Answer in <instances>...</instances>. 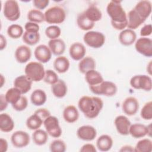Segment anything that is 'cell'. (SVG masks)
<instances>
[{
    "label": "cell",
    "mask_w": 152,
    "mask_h": 152,
    "mask_svg": "<svg viewBox=\"0 0 152 152\" xmlns=\"http://www.w3.org/2000/svg\"><path fill=\"white\" fill-rule=\"evenodd\" d=\"M121 1H111L106 7V11L111 18L112 27L118 30H123L127 27V14L121 5Z\"/></svg>",
    "instance_id": "6da1fadb"
},
{
    "label": "cell",
    "mask_w": 152,
    "mask_h": 152,
    "mask_svg": "<svg viewBox=\"0 0 152 152\" xmlns=\"http://www.w3.org/2000/svg\"><path fill=\"white\" fill-rule=\"evenodd\" d=\"M78 106L86 117L94 119L99 115L103 109V102L98 97L84 96L78 100Z\"/></svg>",
    "instance_id": "7a4b0ae2"
},
{
    "label": "cell",
    "mask_w": 152,
    "mask_h": 152,
    "mask_svg": "<svg viewBox=\"0 0 152 152\" xmlns=\"http://www.w3.org/2000/svg\"><path fill=\"white\" fill-rule=\"evenodd\" d=\"M50 115V112L45 108H40L36 110L34 113L29 116L26 121L27 127L31 130L39 129L44 121Z\"/></svg>",
    "instance_id": "3957f363"
},
{
    "label": "cell",
    "mask_w": 152,
    "mask_h": 152,
    "mask_svg": "<svg viewBox=\"0 0 152 152\" xmlns=\"http://www.w3.org/2000/svg\"><path fill=\"white\" fill-rule=\"evenodd\" d=\"M25 75L31 80L38 82L43 79L45 70L43 65L39 62L31 61L28 62L24 68Z\"/></svg>",
    "instance_id": "277c9868"
},
{
    "label": "cell",
    "mask_w": 152,
    "mask_h": 152,
    "mask_svg": "<svg viewBox=\"0 0 152 152\" xmlns=\"http://www.w3.org/2000/svg\"><path fill=\"white\" fill-rule=\"evenodd\" d=\"M44 15L45 21L49 24H61L66 18L64 9L59 6H53L48 8Z\"/></svg>",
    "instance_id": "5b68a950"
},
{
    "label": "cell",
    "mask_w": 152,
    "mask_h": 152,
    "mask_svg": "<svg viewBox=\"0 0 152 152\" xmlns=\"http://www.w3.org/2000/svg\"><path fill=\"white\" fill-rule=\"evenodd\" d=\"M90 91L97 95L111 97L115 96L118 91L116 85L110 81H103L98 85L89 86Z\"/></svg>",
    "instance_id": "8992f818"
},
{
    "label": "cell",
    "mask_w": 152,
    "mask_h": 152,
    "mask_svg": "<svg viewBox=\"0 0 152 152\" xmlns=\"http://www.w3.org/2000/svg\"><path fill=\"white\" fill-rule=\"evenodd\" d=\"M84 42L87 45L93 48H100L105 42L104 35L99 31H88L83 37Z\"/></svg>",
    "instance_id": "52a82bcc"
},
{
    "label": "cell",
    "mask_w": 152,
    "mask_h": 152,
    "mask_svg": "<svg viewBox=\"0 0 152 152\" xmlns=\"http://www.w3.org/2000/svg\"><path fill=\"white\" fill-rule=\"evenodd\" d=\"M3 13L7 20L11 21L17 20L20 17V10L17 1L14 0L6 1L4 5Z\"/></svg>",
    "instance_id": "ba28073f"
},
{
    "label": "cell",
    "mask_w": 152,
    "mask_h": 152,
    "mask_svg": "<svg viewBox=\"0 0 152 152\" xmlns=\"http://www.w3.org/2000/svg\"><path fill=\"white\" fill-rule=\"evenodd\" d=\"M131 86L138 90H143L150 91L152 88L151 78L147 75H136L130 80Z\"/></svg>",
    "instance_id": "9c48e42d"
},
{
    "label": "cell",
    "mask_w": 152,
    "mask_h": 152,
    "mask_svg": "<svg viewBox=\"0 0 152 152\" xmlns=\"http://www.w3.org/2000/svg\"><path fill=\"white\" fill-rule=\"evenodd\" d=\"M46 131L50 136L53 138H59L61 136L62 131L59 125L58 119L54 116H49L43 122Z\"/></svg>",
    "instance_id": "30bf717a"
},
{
    "label": "cell",
    "mask_w": 152,
    "mask_h": 152,
    "mask_svg": "<svg viewBox=\"0 0 152 152\" xmlns=\"http://www.w3.org/2000/svg\"><path fill=\"white\" fill-rule=\"evenodd\" d=\"M135 48L140 54L146 57L152 56V40L147 37L139 38L135 43Z\"/></svg>",
    "instance_id": "8fae6325"
},
{
    "label": "cell",
    "mask_w": 152,
    "mask_h": 152,
    "mask_svg": "<svg viewBox=\"0 0 152 152\" xmlns=\"http://www.w3.org/2000/svg\"><path fill=\"white\" fill-rule=\"evenodd\" d=\"M151 134V126L150 124L148 126L145 125L137 123L131 125L129 134L135 138H140L148 135L150 137Z\"/></svg>",
    "instance_id": "7c38bea8"
},
{
    "label": "cell",
    "mask_w": 152,
    "mask_h": 152,
    "mask_svg": "<svg viewBox=\"0 0 152 152\" xmlns=\"http://www.w3.org/2000/svg\"><path fill=\"white\" fill-rule=\"evenodd\" d=\"M12 144L16 148H23L30 143V136L28 134L23 131H17L11 137Z\"/></svg>",
    "instance_id": "4fadbf2b"
},
{
    "label": "cell",
    "mask_w": 152,
    "mask_h": 152,
    "mask_svg": "<svg viewBox=\"0 0 152 152\" xmlns=\"http://www.w3.org/2000/svg\"><path fill=\"white\" fill-rule=\"evenodd\" d=\"M122 110L126 115L133 116L137 113L139 109L138 100L132 96L126 98L122 103Z\"/></svg>",
    "instance_id": "5bb4252c"
},
{
    "label": "cell",
    "mask_w": 152,
    "mask_h": 152,
    "mask_svg": "<svg viewBox=\"0 0 152 152\" xmlns=\"http://www.w3.org/2000/svg\"><path fill=\"white\" fill-rule=\"evenodd\" d=\"M77 135L80 139L83 141H90L96 137L97 131L93 126L83 125L77 129Z\"/></svg>",
    "instance_id": "9a60e30c"
},
{
    "label": "cell",
    "mask_w": 152,
    "mask_h": 152,
    "mask_svg": "<svg viewBox=\"0 0 152 152\" xmlns=\"http://www.w3.org/2000/svg\"><path fill=\"white\" fill-rule=\"evenodd\" d=\"M114 124L118 132L122 135H129V130L131 123L129 119L124 115H119L116 117Z\"/></svg>",
    "instance_id": "2e32d148"
},
{
    "label": "cell",
    "mask_w": 152,
    "mask_h": 152,
    "mask_svg": "<svg viewBox=\"0 0 152 152\" xmlns=\"http://www.w3.org/2000/svg\"><path fill=\"white\" fill-rule=\"evenodd\" d=\"M52 53L49 46L45 45L37 46L34 52L36 59L40 63H46L49 62L51 59Z\"/></svg>",
    "instance_id": "e0dca14e"
},
{
    "label": "cell",
    "mask_w": 152,
    "mask_h": 152,
    "mask_svg": "<svg viewBox=\"0 0 152 152\" xmlns=\"http://www.w3.org/2000/svg\"><path fill=\"white\" fill-rule=\"evenodd\" d=\"M33 81L31 80L27 75H21L17 78L14 81V87L18 88L22 94H24L28 92L32 85Z\"/></svg>",
    "instance_id": "ac0fdd59"
},
{
    "label": "cell",
    "mask_w": 152,
    "mask_h": 152,
    "mask_svg": "<svg viewBox=\"0 0 152 152\" xmlns=\"http://www.w3.org/2000/svg\"><path fill=\"white\" fill-rule=\"evenodd\" d=\"M69 53L72 59L75 61H80L85 56L86 49L81 43L75 42L70 46Z\"/></svg>",
    "instance_id": "d6986e66"
},
{
    "label": "cell",
    "mask_w": 152,
    "mask_h": 152,
    "mask_svg": "<svg viewBox=\"0 0 152 152\" xmlns=\"http://www.w3.org/2000/svg\"><path fill=\"white\" fill-rule=\"evenodd\" d=\"M134 9L142 19L145 20L151 14V3L147 0L140 1L135 5Z\"/></svg>",
    "instance_id": "ffe728a7"
},
{
    "label": "cell",
    "mask_w": 152,
    "mask_h": 152,
    "mask_svg": "<svg viewBox=\"0 0 152 152\" xmlns=\"http://www.w3.org/2000/svg\"><path fill=\"white\" fill-rule=\"evenodd\" d=\"M127 21L128 28L134 30L139 27L145 20L142 19L133 8L127 14Z\"/></svg>",
    "instance_id": "44dd1931"
},
{
    "label": "cell",
    "mask_w": 152,
    "mask_h": 152,
    "mask_svg": "<svg viewBox=\"0 0 152 152\" xmlns=\"http://www.w3.org/2000/svg\"><path fill=\"white\" fill-rule=\"evenodd\" d=\"M137 34L131 29L126 28L121 31L119 34V40L124 46H130L136 41Z\"/></svg>",
    "instance_id": "7402d4cb"
},
{
    "label": "cell",
    "mask_w": 152,
    "mask_h": 152,
    "mask_svg": "<svg viewBox=\"0 0 152 152\" xmlns=\"http://www.w3.org/2000/svg\"><path fill=\"white\" fill-rule=\"evenodd\" d=\"M31 56L30 48L26 45L18 46L15 52V58L17 61L21 64H24L28 61Z\"/></svg>",
    "instance_id": "603a6c76"
},
{
    "label": "cell",
    "mask_w": 152,
    "mask_h": 152,
    "mask_svg": "<svg viewBox=\"0 0 152 152\" xmlns=\"http://www.w3.org/2000/svg\"><path fill=\"white\" fill-rule=\"evenodd\" d=\"M48 46L52 53L56 56H61L62 55L66 48L64 41L58 38L50 40L48 42Z\"/></svg>",
    "instance_id": "cb8c5ba5"
},
{
    "label": "cell",
    "mask_w": 152,
    "mask_h": 152,
    "mask_svg": "<svg viewBox=\"0 0 152 152\" xmlns=\"http://www.w3.org/2000/svg\"><path fill=\"white\" fill-rule=\"evenodd\" d=\"M63 118L68 123H74L79 118V112L77 107L74 105L66 106L63 111Z\"/></svg>",
    "instance_id": "d4e9b609"
},
{
    "label": "cell",
    "mask_w": 152,
    "mask_h": 152,
    "mask_svg": "<svg viewBox=\"0 0 152 152\" xmlns=\"http://www.w3.org/2000/svg\"><path fill=\"white\" fill-rule=\"evenodd\" d=\"M70 62L69 59L64 56H58L53 62V67L58 73L66 72L69 68Z\"/></svg>",
    "instance_id": "484cf974"
},
{
    "label": "cell",
    "mask_w": 152,
    "mask_h": 152,
    "mask_svg": "<svg viewBox=\"0 0 152 152\" xmlns=\"http://www.w3.org/2000/svg\"><path fill=\"white\" fill-rule=\"evenodd\" d=\"M14 122L12 118L7 113H2L0 115V129L4 132H10L14 128Z\"/></svg>",
    "instance_id": "4316f807"
},
{
    "label": "cell",
    "mask_w": 152,
    "mask_h": 152,
    "mask_svg": "<svg viewBox=\"0 0 152 152\" xmlns=\"http://www.w3.org/2000/svg\"><path fill=\"white\" fill-rule=\"evenodd\" d=\"M112 145L113 140L109 135H102L96 141L97 148L101 151H107L110 150Z\"/></svg>",
    "instance_id": "83f0119b"
},
{
    "label": "cell",
    "mask_w": 152,
    "mask_h": 152,
    "mask_svg": "<svg viewBox=\"0 0 152 152\" xmlns=\"http://www.w3.org/2000/svg\"><path fill=\"white\" fill-rule=\"evenodd\" d=\"M51 90L54 96L57 98H62L66 94L68 88L65 82L59 79L56 83L52 85Z\"/></svg>",
    "instance_id": "f1b7e54d"
},
{
    "label": "cell",
    "mask_w": 152,
    "mask_h": 152,
    "mask_svg": "<svg viewBox=\"0 0 152 152\" xmlns=\"http://www.w3.org/2000/svg\"><path fill=\"white\" fill-rule=\"evenodd\" d=\"M85 80L89 86L98 85L104 81L102 74L95 69L87 71L85 74Z\"/></svg>",
    "instance_id": "f546056e"
},
{
    "label": "cell",
    "mask_w": 152,
    "mask_h": 152,
    "mask_svg": "<svg viewBox=\"0 0 152 152\" xmlns=\"http://www.w3.org/2000/svg\"><path fill=\"white\" fill-rule=\"evenodd\" d=\"M47 100L46 93L42 89L34 90L31 96L30 100L32 104L36 106H40L45 103Z\"/></svg>",
    "instance_id": "4dcf8cb0"
},
{
    "label": "cell",
    "mask_w": 152,
    "mask_h": 152,
    "mask_svg": "<svg viewBox=\"0 0 152 152\" xmlns=\"http://www.w3.org/2000/svg\"><path fill=\"white\" fill-rule=\"evenodd\" d=\"M95 68L96 61L91 56L84 57L78 64L79 71L84 74L88 71L95 69Z\"/></svg>",
    "instance_id": "1f68e13d"
},
{
    "label": "cell",
    "mask_w": 152,
    "mask_h": 152,
    "mask_svg": "<svg viewBox=\"0 0 152 152\" xmlns=\"http://www.w3.org/2000/svg\"><path fill=\"white\" fill-rule=\"evenodd\" d=\"M86 17L91 21L95 23L100 21L102 17L101 11L96 6L91 5L84 11Z\"/></svg>",
    "instance_id": "d6a6232c"
},
{
    "label": "cell",
    "mask_w": 152,
    "mask_h": 152,
    "mask_svg": "<svg viewBox=\"0 0 152 152\" xmlns=\"http://www.w3.org/2000/svg\"><path fill=\"white\" fill-rule=\"evenodd\" d=\"M77 23L78 27L84 31H89L94 26V23L89 20L85 15L84 12L78 15Z\"/></svg>",
    "instance_id": "836d02e7"
},
{
    "label": "cell",
    "mask_w": 152,
    "mask_h": 152,
    "mask_svg": "<svg viewBox=\"0 0 152 152\" xmlns=\"http://www.w3.org/2000/svg\"><path fill=\"white\" fill-rule=\"evenodd\" d=\"M32 138L35 144L42 145L46 143L48 140V134L43 129H37L34 130V132L33 133Z\"/></svg>",
    "instance_id": "e575fe53"
},
{
    "label": "cell",
    "mask_w": 152,
    "mask_h": 152,
    "mask_svg": "<svg viewBox=\"0 0 152 152\" xmlns=\"http://www.w3.org/2000/svg\"><path fill=\"white\" fill-rule=\"evenodd\" d=\"M21 91L18 88L14 87L9 88L5 94V97L8 103L13 105L19 100L21 97Z\"/></svg>",
    "instance_id": "d590c367"
},
{
    "label": "cell",
    "mask_w": 152,
    "mask_h": 152,
    "mask_svg": "<svg viewBox=\"0 0 152 152\" xmlns=\"http://www.w3.org/2000/svg\"><path fill=\"white\" fill-rule=\"evenodd\" d=\"M40 36L39 32H29L25 31L23 35V40L27 45L33 46L37 44L40 40Z\"/></svg>",
    "instance_id": "8d00e7d4"
},
{
    "label": "cell",
    "mask_w": 152,
    "mask_h": 152,
    "mask_svg": "<svg viewBox=\"0 0 152 152\" xmlns=\"http://www.w3.org/2000/svg\"><path fill=\"white\" fill-rule=\"evenodd\" d=\"M135 152H151L152 150V141L148 138L140 140L134 147Z\"/></svg>",
    "instance_id": "74e56055"
},
{
    "label": "cell",
    "mask_w": 152,
    "mask_h": 152,
    "mask_svg": "<svg viewBox=\"0 0 152 152\" xmlns=\"http://www.w3.org/2000/svg\"><path fill=\"white\" fill-rule=\"evenodd\" d=\"M27 18L30 22L40 23L45 21V15L40 10L33 9L28 11Z\"/></svg>",
    "instance_id": "f35d334b"
},
{
    "label": "cell",
    "mask_w": 152,
    "mask_h": 152,
    "mask_svg": "<svg viewBox=\"0 0 152 152\" xmlns=\"http://www.w3.org/2000/svg\"><path fill=\"white\" fill-rule=\"evenodd\" d=\"M23 28L19 24H11L7 28V34L12 39H18L23 36Z\"/></svg>",
    "instance_id": "ab89813d"
},
{
    "label": "cell",
    "mask_w": 152,
    "mask_h": 152,
    "mask_svg": "<svg viewBox=\"0 0 152 152\" xmlns=\"http://www.w3.org/2000/svg\"><path fill=\"white\" fill-rule=\"evenodd\" d=\"M61 34V30L59 27L56 25H52L48 27L45 30L46 36L50 39H58Z\"/></svg>",
    "instance_id": "60d3db41"
},
{
    "label": "cell",
    "mask_w": 152,
    "mask_h": 152,
    "mask_svg": "<svg viewBox=\"0 0 152 152\" xmlns=\"http://www.w3.org/2000/svg\"><path fill=\"white\" fill-rule=\"evenodd\" d=\"M49 148L52 152H65L66 150V145L64 141L55 140L50 143Z\"/></svg>",
    "instance_id": "b9f144b4"
},
{
    "label": "cell",
    "mask_w": 152,
    "mask_h": 152,
    "mask_svg": "<svg viewBox=\"0 0 152 152\" xmlns=\"http://www.w3.org/2000/svg\"><path fill=\"white\" fill-rule=\"evenodd\" d=\"M141 116L144 120H151L152 119V102H147L141 109Z\"/></svg>",
    "instance_id": "7bdbcfd3"
},
{
    "label": "cell",
    "mask_w": 152,
    "mask_h": 152,
    "mask_svg": "<svg viewBox=\"0 0 152 152\" xmlns=\"http://www.w3.org/2000/svg\"><path fill=\"white\" fill-rule=\"evenodd\" d=\"M43 80L45 83L52 85L56 83L59 80V78L57 74L52 69H48L45 71Z\"/></svg>",
    "instance_id": "ee69618b"
},
{
    "label": "cell",
    "mask_w": 152,
    "mask_h": 152,
    "mask_svg": "<svg viewBox=\"0 0 152 152\" xmlns=\"http://www.w3.org/2000/svg\"><path fill=\"white\" fill-rule=\"evenodd\" d=\"M28 106V100L26 97L21 96L19 100L14 104L12 105L14 109L16 111H23L25 110Z\"/></svg>",
    "instance_id": "f6af8a7d"
},
{
    "label": "cell",
    "mask_w": 152,
    "mask_h": 152,
    "mask_svg": "<svg viewBox=\"0 0 152 152\" xmlns=\"http://www.w3.org/2000/svg\"><path fill=\"white\" fill-rule=\"evenodd\" d=\"M24 28L27 31L37 33L39 31V26L37 23L28 21L26 23L24 26Z\"/></svg>",
    "instance_id": "bcb514c9"
},
{
    "label": "cell",
    "mask_w": 152,
    "mask_h": 152,
    "mask_svg": "<svg viewBox=\"0 0 152 152\" xmlns=\"http://www.w3.org/2000/svg\"><path fill=\"white\" fill-rule=\"evenodd\" d=\"M49 3V0H33V4L37 10H43L47 7Z\"/></svg>",
    "instance_id": "7dc6e473"
},
{
    "label": "cell",
    "mask_w": 152,
    "mask_h": 152,
    "mask_svg": "<svg viewBox=\"0 0 152 152\" xmlns=\"http://www.w3.org/2000/svg\"><path fill=\"white\" fill-rule=\"evenodd\" d=\"M152 33V26L151 24L144 25L140 30V35L142 37H147L151 35Z\"/></svg>",
    "instance_id": "c3c4849f"
},
{
    "label": "cell",
    "mask_w": 152,
    "mask_h": 152,
    "mask_svg": "<svg viewBox=\"0 0 152 152\" xmlns=\"http://www.w3.org/2000/svg\"><path fill=\"white\" fill-rule=\"evenodd\" d=\"M80 151L81 152H96L97 150L93 144L87 143L84 144L81 147Z\"/></svg>",
    "instance_id": "681fc988"
},
{
    "label": "cell",
    "mask_w": 152,
    "mask_h": 152,
    "mask_svg": "<svg viewBox=\"0 0 152 152\" xmlns=\"http://www.w3.org/2000/svg\"><path fill=\"white\" fill-rule=\"evenodd\" d=\"M8 103L5 97V95L1 94L0 96V111L2 112L5 110L8 106Z\"/></svg>",
    "instance_id": "f907efd6"
},
{
    "label": "cell",
    "mask_w": 152,
    "mask_h": 152,
    "mask_svg": "<svg viewBox=\"0 0 152 152\" xmlns=\"http://www.w3.org/2000/svg\"><path fill=\"white\" fill-rule=\"evenodd\" d=\"M8 142L7 141L4 139L1 138L0 139V151L1 152H6L8 150Z\"/></svg>",
    "instance_id": "816d5d0a"
},
{
    "label": "cell",
    "mask_w": 152,
    "mask_h": 152,
    "mask_svg": "<svg viewBox=\"0 0 152 152\" xmlns=\"http://www.w3.org/2000/svg\"><path fill=\"white\" fill-rule=\"evenodd\" d=\"M7 44L6 38L1 34L0 36V50H2L6 48Z\"/></svg>",
    "instance_id": "f5cc1de1"
},
{
    "label": "cell",
    "mask_w": 152,
    "mask_h": 152,
    "mask_svg": "<svg viewBox=\"0 0 152 152\" xmlns=\"http://www.w3.org/2000/svg\"><path fill=\"white\" fill-rule=\"evenodd\" d=\"M119 151H121V152H124V151L133 152V151H135V150H134V148H133L132 146H131L130 145H125L122 146L121 148V149L119 150Z\"/></svg>",
    "instance_id": "db71d44e"
},
{
    "label": "cell",
    "mask_w": 152,
    "mask_h": 152,
    "mask_svg": "<svg viewBox=\"0 0 152 152\" xmlns=\"http://www.w3.org/2000/svg\"><path fill=\"white\" fill-rule=\"evenodd\" d=\"M151 66H152V64H151V61H150L149 64L147 66V71H148V72L150 75H151Z\"/></svg>",
    "instance_id": "11a10c76"
},
{
    "label": "cell",
    "mask_w": 152,
    "mask_h": 152,
    "mask_svg": "<svg viewBox=\"0 0 152 152\" xmlns=\"http://www.w3.org/2000/svg\"><path fill=\"white\" fill-rule=\"evenodd\" d=\"M5 78L4 77L3 75H2V74H1V87H2L3 86L4 83V82L5 81Z\"/></svg>",
    "instance_id": "9f6ffc18"
}]
</instances>
